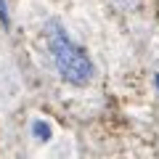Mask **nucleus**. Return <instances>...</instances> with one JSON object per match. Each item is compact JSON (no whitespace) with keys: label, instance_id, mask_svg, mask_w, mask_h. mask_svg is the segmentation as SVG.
Returning a JSON list of instances; mask_svg holds the SVG:
<instances>
[{"label":"nucleus","instance_id":"obj_1","mask_svg":"<svg viewBox=\"0 0 159 159\" xmlns=\"http://www.w3.org/2000/svg\"><path fill=\"white\" fill-rule=\"evenodd\" d=\"M45 32H48V51H51L53 66L61 74V80L74 88H85L93 80V72H96L90 56L77 43H72V37L58 21H48Z\"/></svg>","mask_w":159,"mask_h":159},{"label":"nucleus","instance_id":"obj_4","mask_svg":"<svg viewBox=\"0 0 159 159\" xmlns=\"http://www.w3.org/2000/svg\"><path fill=\"white\" fill-rule=\"evenodd\" d=\"M154 85H157V88H159V74H154Z\"/></svg>","mask_w":159,"mask_h":159},{"label":"nucleus","instance_id":"obj_2","mask_svg":"<svg viewBox=\"0 0 159 159\" xmlns=\"http://www.w3.org/2000/svg\"><path fill=\"white\" fill-rule=\"evenodd\" d=\"M32 135L37 138V141H48V138H51V125H48L45 119H34L32 122Z\"/></svg>","mask_w":159,"mask_h":159},{"label":"nucleus","instance_id":"obj_3","mask_svg":"<svg viewBox=\"0 0 159 159\" xmlns=\"http://www.w3.org/2000/svg\"><path fill=\"white\" fill-rule=\"evenodd\" d=\"M0 24H8V13H6V0H0Z\"/></svg>","mask_w":159,"mask_h":159}]
</instances>
